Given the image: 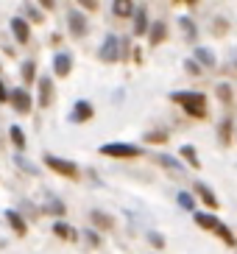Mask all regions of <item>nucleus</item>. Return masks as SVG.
<instances>
[{
  "label": "nucleus",
  "instance_id": "obj_17",
  "mask_svg": "<svg viewBox=\"0 0 237 254\" xmlns=\"http://www.w3.org/2000/svg\"><path fill=\"white\" fill-rule=\"evenodd\" d=\"M34 78H37V62H25L22 64V81L34 84Z\"/></svg>",
  "mask_w": 237,
  "mask_h": 254
},
{
  "label": "nucleus",
  "instance_id": "obj_4",
  "mask_svg": "<svg viewBox=\"0 0 237 254\" xmlns=\"http://www.w3.org/2000/svg\"><path fill=\"white\" fill-rule=\"evenodd\" d=\"M8 101H11V106H14L20 115H28L31 112V95H28V90H22V87L11 90V92H8Z\"/></svg>",
  "mask_w": 237,
  "mask_h": 254
},
{
  "label": "nucleus",
  "instance_id": "obj_7",
  "mask_svg": "<svg viewBox=\"0 0 237 254\" xmlns=\"http://www.w3.org/2000/svg\"><path fill=\"white\" fill-rule=\"evenodd\" d=\"M195 224H198L201 229H207V232H215V235L226 226L223 221H218L215 215H207V212H195Z\"/></svg>",
  "mask_w": 237,
  "mask_h": 254
},
{
  "label": "nucleus",
  "instance_id": "obj_2",
  "mask_svg": "<svg viewBox=\"0 0 237 254\" xmlns=\"http://www.w3.org/2000/svg\"><path fill=\"white\" fill-rule=\"evenodd\" d=\"M101 154L118 157V159H137L142 151L137 145H128V142H109V145H101Z\"/></svg>",
  "mask_w": 237,
  "mask_h": 254
},
{
  "label": "nucleus",
  "instance_id": "obj_11",
  "mask_svg": "<svg viewBox=\"0 0 237 254\" xmlns=\"http://www.w3.org/2000/svg\"><path fill=\"white\" fill-rule=\"evenodd\" d=\"M134 34L137 37H145L148 34V14H145V8H134Z\"/></svg>",
  "mask_w": 237,
  "mask_h": 254
},
{
  "label": "nucleus",
  "instance_id": "obj_29",
  "mask_svg": "<svg viewBox=\"0 0 237 254\" xmlns=\"http://www.w3.org/2000/svg\"><path fill=\"white\" fill-rule=\"evenodd\" d=\"M148 238H151V243H154L156 249H162V246H165V240L159 238V235H156V232H148Z\"/></svg>",
  "mask_w": 237,
  "mask_h": 254
},
{
  "label": "nucleus",
  "instance_id": "obj_16",
  "mask_svg": "<svg viewBox=\"0 0 237 254\" xmlns=\"http://www.w3.org/2000/svg\"><path fill=\"white\" fill-rule=\"evenodd\" d=\"M115 6V14L118 17H131L134 14V3H128V0H118V3H112Z\"/></svg>",
  "mask_w": 237,
  "mask_h": 254
},
{
  "label": "nucleus",
  "instance_id": "obj_28",
  "mask_svg": "<svg viewBox=\"0 0 237 254\" xmlns=\"http://www.w3.org/2000/svg\"><path fill=\"white\" fill-rule=\"evenodd\" d=\"M145 140H148V142H165V140H168V134H165V131H154V134H148Z\"/></svg>",
  "mask_w": 237,
  "mask_h": 254
},
{
  "label": "nucleus",
  "instance_id": "obj_30",
  "mask_svg": "<svg viewBox=\"0 0 237 254\" xmlns=\"http://www.w3.org/2000/svg\"><path fill=\"white\" fill-rule=\"evenodd\" d=\"M25 14H28L31 20H37V23H39V20H42V14H39V11H37V8H34V6H25Z\"/></svg>",
  "mask_w": 237,
  "mask_h": 254
},
{
  "label": "nucleus",
  "instance_id": "obj_34",
  "mask_svg": "<svg viewBox=\"0 0 237 254\" xmlns=\"http://www.w3.org/2000/svg\"><path fill=\"white\" fill-rule=\"evenodd\" d=\"M181 25H184L187 34H195V28H193V23H190V20H181Z\"/></svg>",
  "mask_w": 237,
  "mask_h": 254
},
{
  "label": "nucleus",
  "instance_id": "obj_18",
  "mask_svg": "<svg viewBox=\"0 0 237 254\" xmlns=\"http://www.w3.org/2000/svg\"><path fill=\"white\" fill-rule=\"evenodd\" d=\"M92 224L98 226V229H112V218L109 215H104V212H92Z\"/></svg>",
  "mask_w": 237,
  "mask_h": 254
},
{
  "label": "nucleus",
  "instance_id": "obj_26",
  "mask_svg": "<svg viewBox=\"0 0 237 254\" xmlns=\"http://www.w3.org/2000/svg\"><path fill=\"white\" fill-rule=\"evenodd\" d=\"M212 34H218V37L226 34V20H215V23H212Z\"/></svg>",
  "mask_w": 237,
  "mask_h": 254
},
{
  "label": "nucleus",
  "instance_id": "obj_1",
  "mask_svg": "<svg viewBox=\"0 0 237 254\" xmlns=\"http://www.w3.org/2000/svg\"><path fill=\"white\" fill-rule=\"evenodd\" d=\"M171 98L184 106V112L190 118H198V120L207 118V98H204V92H173Z\"/></svg>",
  "mask_w": 237,
  "mask_h": 254
},
{
  "label": "nucleus",
  "instance_id": "obj_15",
  "mask_svg": "<svg viewBox=\"0 0 237 254\" xmlns=\"http://www.w3.org/2000/svg\"><path fill=\"white\" fill-rule=\"evenodd\" d=\"M165 37H168V25H165V23H154V25H151V45L165 42Z\"/></svg>",
  "mask_w": 237,
  "mask_h": 254
},
{
  "label": "nucleus",
  "instance_id": "obj_25",
  "mask_svg": "<svg viewBox=\"0 0 237 254\" xmlns=\"http://www.w3.org/2000/svg\"><path fill=\"white\" fill-rule=\"evenodd\" d=\"M178 204H181L184 209H193L195 207V201H193V195H190V193H178Z\"/></svg>",
  "mask_w": 237,
  "mask_h": 254
},
{
  "label": "nucleus",
  "instance_id": "obj_33",
  "mask_svg": "<svg viewBox=\"0 0 237 254\" xmlns=\"http://www.w3.org/2000/svg\"><path fill=\"white\" fill-rule=\"evenodd\" d=\"M3 101H8V90L3 87V81H0V104H3Z\"/></svg>",
  "mask_w": 237,
  "mask_h": 254
},
{
  "label": "nucleus",
  "instance_id": "obj_3",
  "mask_svg": "<svg viewBox=\"0 0 237 254\" xmlns=\"http://www.w3.org/2000/svg\"><path fill=\"white\" fill-rule=\"evenodd\" d=\"M45 165H48L51 171L61 173V176H70V179L78 176V168H75V162H70V159H59V157H53V154H48V157H45Z\"/></svg>",
  "mask_w": 237,
  "mask_h": 254
},
{
  "label": "nucleus",
  "instance_id": "obj_21",
  "mask_svg": "<svg viewBox=\"0 0 237 254\" xmlns=\"http://www.w3.org/2000/svg\"><path fill=\"white\" fill-rule=\"evenodd\" d=\"M53 232H56L59 238H64V240H75L73 226H67V224H56V226H53Z\"/></svg>",
  "mask_w": 237,
  "mask_h": 254
},
{
  "label": "nucleus",
  "instance_id": "obj_19",
  "mask_svg": "<svg viewBox=\"0 0 237 254\" xmlns=\"http://www.w3.org/2000/svg\"><path fill=\"white\" fill-rule=\"evenodd\" d=\"M8 137H11V142H14L17 148H25V134H22L20 126H11V128H8Z\"/></svg>",
  "mask_w": 237,
  "mask_h": 254
},
{
  "label": "nucleus",
  "instance_id": "obj_13",
  "mask_svg": "<svg viewBox=\"0 0 237 254\" xmlns=\"http://www.w3.org/2000/svg\"><path fill=\"white\" fill-rule=\"evenodd\" d=\"M6 221L11 224V229H14L17 235H20V238L25 235V232H28V229H25V221H22L20 212H14V209H8V212H6Z\"/></svg>",
  "mask_w": 237,
  "mask_h": 254
},
{
  "label": "nucleus",
  "instance_id": "obj_24",
  "mask_svg": "<svg viewBox=\"0 0 237 254\" xmlns=\"http://www.w3.org/2000/svg\"><path fill=\"white\" fill-rule=\"evenodd\" d=\"M218 95H221L223 104H229V101H232V87H229V84H218Z\"/></svg>",
  "mask_w": 237,
  "mask_h": 254
},
{
  "label": "nucleus",
  "instance_id": "obj_23",
  "mask_svg": "<svg viewBox=\"0 0 237 254\" xmlns=\"http://www.w3.org/2000/svg\"><path fill=\"white\" fill-rule=\"evenodd\" d=\"M195 56H198V59L207 64V67H215V56H209L207 48H198V51H195Z\"/></svg>",
  "mask_w": 237,
  "mask_h": 254
},
{
  "label": "nucleus",
  "instance_id": "obj_12",
  "mask_svg": "<svg viewBox=\"0 0 237 254\" xmlns=\"http://www.w3.org/2000/svg\"><path fill=\"white\" fill-rule=\"evenodd\" d=\"M51 101H53V81L39 78V106H51Z\"/></svg>",
  "mask_w": 237,
  "mask_h": 254
},
{
  "label": "nucleus",
  "instance_id": "obj_6",
  "mask_svg": "<svg viewBox=\"0 0 237 254\" xmlns=\"http://www.w3.org/2000/svg\"><path fill=\"white\" fill-rule=\"evenodd\" d=\"M92 115H95L92 104H87V101H78V104L73 106V112H70V120H73V123H87Z\"/></svg>",
  "mask_w": 237,
  "mask_h": 254
},
{
  "label": "nucleus",
  "instance_id": "obj_8",
  "mask_svg": "<svg viewBox=\"0 0 237 254\" xmlns=\"http://www.w3.org/2000/svg\"><path fill=\"white\" fill-rule=\"evenodd\" d=\"M120 42H118V37H106V42H104V48H101V59L104 62H118L120 59Z\"/></svg>",
  "mask_w": 237,
  "mask_h": 254
},
{
  "label": "nucleus",
  "instance_id": "obj_14",
  "mask_svg": "<svg viewBox=\"0 0 237 254\" xmlns=\"http://www.w3.org/2000/svg\"><path fill=\"white\" fill-rule=\"evenodd\" d=\"M195 193H198L201 198H204V204H207V207L218 209V198H215V193H212V190H209L207 185H195Z\"/></svg>",
  "mask_w": 237,
  "mask_h": 254
},
{
  "label": "nucleus",
  "instance_id": "obj_20",
  "mask_svg": "<svg viewBox=\"0 0 237 254\" xmlns=\"http://www.w3.org/2000/svg\"><path fill=\"white\" fill-rule=\"evenodd\" d=\"M181 157H184L187 159V162H190V165H193V168H198V154H195V148H193V145H181Z\"/></svg>",
  "mask_w": 237,
  "mask_h": 254
},
{
  "label": "nucleus",
  "instance_id": "obj_27",
  "mask_svg": "<svg viewBox=\"0 0 237 254\" xmlns=\"http://www.w3.org/2000/svg\"><path fill=\"white\" fill-rule=\"evenodd\" d=\"M184 67H187V73H193V75H201V67H198V62L187 59V62H184Z\"/></svg>",
  "mask_w": 237,
  "mask_h": 254
},
{
  "label": "nucleus",
  "instance_id": "obj_31",
  "mask_svg": "<svg viewBox=\"0 0 237 254\" xmlns=\"http://www.w3.org/2000/svg\"><path fill=\"white\" fill-rule=\"evenodd\" d=\"M51 212H56V215H64V207H61V201H53V204H51Z\"/></svg>",
  "mask_w": 237,
  "mask_h": 254
},
{
  "label": "nucleus",
  "instance_id": "obj_9",
  "mask_svg": "<svg viewBox=\"0 0 237 254\" xmlns=\"http://www.w3.org/2000/svg\"><path fill=\"white\" fill-rule=\"evenodd\" d=\"M67 23H70V34L73 37H84L87 34V20L81 17V11H70L67 14Z\"/></svg>",
  "mask_w": 237,
  "mask_h": 254
},
{
  "label": "nucleus",
  "instance_id": "obj_32",
  "mask_svg": "<svg viewBox=\"0 0 237 254\" xmlns=\"http://www.w3.org/2000/svg\"><path fill=\"white\" fill-rule=\"evenodd\" d=\"M81 6H84V8H89V11H95V8L101 6V3H95V0H81Z\"/></svg>",
  "mask_w": 237,
  "mask_h": 254
},
{
  "label": "nucleus",
  "instance_id": "obj_10",
  "mask_svg": "<svg viewBox=\"0 0 237 254\" xmlns=\"http://www.w3.org/2000/svg\"><path fill=\"white\" fill-rule=\"evenodd\" d=\"M11 31H14V39H17V42H20V45H25V42H28V39H31L28 23H25L22 17H14V20H11Z\"/></svg>",
  "mask_w": 237,
  "mask_h": 254
},
{
  "label": "nucleus",
  "instance_id": "obj_5",
  "mask_svg": "<svg viewBox=\"0 0 237 254\" xmlns=\"http://www.w3.org/2000/svg\"><path fill=\"white\" fill-rule=\"evenodd\" d=\"M53 70H56V75H59V78L70 75V70H73V56H70L67 51H59L56 56H53Z\"/></svg>",
  "mask_w": 237,
  "mask_h": 254
},
{
  "label": "nucleus",
  "instance_id": "obj_22",
  "mask_svg": "<svg viewBox=\"0 0 237 254\" xmlns=\"http://www.w3.org/2000/svg\"><path fill=\"white\" fill-rule=\"evenodd\" d=\"M221 137H223V142H226V145L232 142V118H223V123H221Z\"/></svg>",
  "mask_w": 237,
  "mask_h": 254
}]
</instances>
